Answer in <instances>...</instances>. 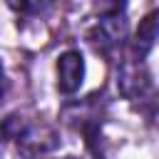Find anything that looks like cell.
<instances>
[{"label":"cell","mask_w":159,"mask_h":159,"mask_svg":"<svg viewBox=\"0 0 159 159\" xmlns=\"http://www.w3.org/2000/svg\"><path fill=\"white\" fill-rule=\"evenodd\" d=\"M57 144H60V137L47 124H30L25 134L17 139V149L25 159H37L42 154H50L52 149H57Z\"/></svg>","instance_id":"2"},{"label":"cell","mask_w":159,"mask_h":159,"mask_svg":"<svg viewBox=\"0 0 159 159\" xmlns=\"http://www.w3.org/2000/svg\"><path fill=\"white\" fill-rule=\"evenodd\" d=\"M157 40H159V10L149 12V15L139 22V27H137V32H134V42H132L134 60H144V57L154 50Z\"/></svg>","instance_id":"5"},{"label":"cell","mask_w":159,"mask_h":159,"mask_svg":"<svg viewBox=\"0 0 159 159\" xmlns=\"http://www.w3.org/2000/svg\"><path fill=\"white\" fill-rule=\"evenodd\" d=\"M27 127H30V122H27L22 114H7V117L2 119V124H0V137L7 139V142H17V139L25 134Z\"/></svg>","instance_id":"7"},{"label":"cell","mask_w":159,"mask_h":159,"mask_svg":"<svg viewBox=\"0 0 159 159\" xmlns=\"http://www.w3.org/2000/svg\"><path fill=\"white\" fill-rule=\"evenodd\" d=\"M124 7H127V0H92V10H94V15H99V17L122 15Z\"/></svg>","instance_id":"8"},{"label":"cell","mask_w":159,"mask_h":159,"mask_svg":"<svg viewBox=\"0 0 159 159\" xmlns=\"http://www.w3.org/2000/svg\"><path fill=\"white\" fill-rule=\"evenodd\" d=\"M84 82V60L77 50H67L57 57V89L62 94H75Z\"/></svg>","instance_id":"4"},{"label":"cell","mask_w":159,"mask_h":159,"mask_svg":"<svg viewBox=\"0 0 159 159\" xmlns=\"http://www.w3.org/2000/svg\"><path fill=\"white\" fill-rule=\"evenodd\" d=\"M2 87H5V72H2V65H0V94H2Z\"/></svg>","instance_id":"10"},{"label":"cell","mask_w":159,"mask_h":159,"mask_svg":"<svg viewBox=\"0 0 159 159\" xmlns=\"http://www.w3.org/2000/svg\"><path fill=\"white\" fill-rule=\"evenodd\" d=\"M65 159H75V157H65Z\"/></svg>","instance_id":"11"},{"label":"cell","mask_w":159,"mask_h":159,"mask_svg":"<svg viewBox=\"0 0 159 159\" xmlns=\"http://www.w3.org/2000/svg\"><path fill=\"white\" fill-rule=\"evenodd\" d=\"M124 37H127V17H124V12L122 15L99 17V22L94 27H89V32H87V42L97 52H112L114 47L122 45Z\"/></svg>","instance_id":"1"},{"label":"cell","mask_w":159,"mask_h":159,"mask_svg":"<svg viewBox=\"0 0 159 159\" xmlns=\"http://www.w3.org/2000/svg\"><path fill=\"white\" fill-rule=\"evenodd\" d=\"M152 87V80H149V72L144 67L142 60H134V62H124L117 72V89L122 97L127 99H142Z\"/></svg>","instance_id":"3"},{"label":"cell","mask_w":159,"mask_h":159,"mask_svg":"<svg viewBox=\"0 0 159 159\" xmlns=\"http://www.w3.org/2000/svg\"><path fill=\"white\" fill-rule=\"evenodd\" d=\"M7 7L17 15H25V17H32V15H42L52 7L55 0H5Z\"/></svg>","instance_id":"6"},{"label":"cell","mask_w":159,"mask_h":159,"mask_svg":"<svg viewBox=\"0 0 159 159\" xmlns=\"http://www.w3.org/2000/svg\"><path fill=\"white\" fill-rule=\"evenodd\" d=\"M142 114L147 117V122L154 127V129H159V94H154L152 99H147V102H142Z\"/></svg>","instance_id":"9"}]
</instances>
